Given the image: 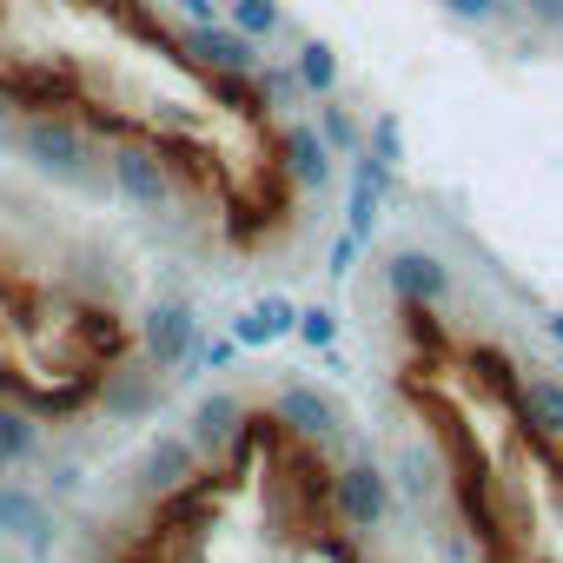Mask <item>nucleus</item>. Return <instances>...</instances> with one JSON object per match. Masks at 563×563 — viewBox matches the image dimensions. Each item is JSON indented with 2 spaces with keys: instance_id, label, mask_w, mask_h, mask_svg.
Returning a JSON list of instances; mask_svg holds the SVG:
<instances>
[{
  "instance_id": "1",
  "label": "nucleus",
  "mask_w": 563,
  "mask_h": 563,
  "mask_svg": "<svg viewBox=\"0 0 563 563\" xmlns=\"http://www.w3.org/2000/svg\"><path fill=\"white\" fill-rule=\"evenodd\" d=\"M325 510H332L352 537H372V530H385V517H391V477H385L372 457H352V464H339V471L325 477Z\"/></svg>"
},
{
  "instance_id": "2",
  "label": "nucleus",
  "mask_w": 563,
  "mask_h": 563,
  "mask_svg": "<svg viewBox=\"0 0 563 563\" xmlns=\"http://www.w3.org/2000/svg\"><path fill=\"white\" fill-rule=\"evenodd\" d=\"M21 159L41 179H60V186L87 179V140H80L74 120H27L21 126Z\"/></svg>"
},
{
  "instance_id": "3",
  "label": "nucleus",
  "mask_w": 563,
  "mask_h": 563,
  "mask_svg": "<svg viewBox=\"0 0 563 563\" xmlns=\"http://www.w3.org/2000/svg\"><path fill=\"white\" fill-rule=\"evenodd\" d=\"M107 166H113V192L133 212H166L173 206V173H166V159L153 146H120Z\"/></svg>"
},
{
  "instance_id": "4",
  "label": "nucleus",
  "mask_w": 563,
  "mask_h": 563,
  "mask_svg": "<svg viewBox=\"0 0 563 563\" xmlns=\"http://www.w3.org/2000/svg\"><path fill=\"white\" fill-rule=\"evenodd\" d=\"M140 345H146V358H153L159 372L186 365L192 345H199V312H192L186 299H159V306L140 319Z\"/></svg>"
},
{
  "instance_id": "5",
  "label": "nucleus",
  "mask_w": 563,
  "mask_h": 563,
  "mask_svg": "<svg viewBox=\"0 0 563 563\" xmlns=\"http://www.w3.org/2000/svg\"><path fill=\"white\" fill-rule=\"evenodd\" d=\"M385 286L398 292V306H444L451 299V265L438 258V252H418V245H405V252H391L385 258Z\"/></svg>"
},
{
  "instance_id": "6",
  "label": "nucleus",
  "mask_w": 563,
  "mask_h": 563,
  "mask_svg": "<svg viewBox=\"0 0 563 563\" xmlns=\"http://www.w3.org/2000/svg\"><path fill=\"white\" fill-rule=\"evenodd\" d=\"M272 418L286 424L292 438H306V444H325V438L345 431V411L319 385H286V391H278V405H272Z\"/></svg>"
},
{
  "instance_id": "7",
  "label": "nucleus",
  "mask_w": 563,
  "mask_h": 563,
  "mask_svg": "<svg viewBox=\"0 0 563 563\" xmlns=\"http://www.w3.org/2000/svg\"><path fill=\"white\" fill-rule=\"evenodd\" d=\"M186 54L199 60V67H212V74H252L258 67V41H245L239 27H225V21H199V27H186Z\"/></svg>"
},
{
  "instance_id": "8",
  "label": "nucleus",
  "mask_w": 563,
  "mask_h": 563,
  "mask_svg": "<svg viewBox=\"0 0 563 563\" xmlns=\"http://www.w3.org/2000/svg\"><path fill=\"white\" fill-rule=\"evenodd\" d=\"M140 477H146L153 497H179V490H192V477H199V451H192V438H153Z\"/></svg>"
},
{
  "instance_id": "9",
  "label": "nucleus",
  "mask_w": 563,
  "mask_h": 563,
  "mask_svg": "<svg viewBox=\"0 0 563 563\" xmlns=\"http://www.w3.org/2000/svg\"><path fill=\"white\" fill-rule=\"evenodd\" d=\"M543 444H556L563 438V378H550V372H530V378H517V405H510Z\"/></svg>"
},
{
  "instance_id": "10",
  "label": "nucleus",
  "mask_w": 563,
  "mask_h": 563,
  "mask_svg": "<svg viewBox=\"0 0 563 563\" xmlns=\"http://www.w3.org/2000/svg\"><path fill=\"white\" fill-rule=\"evenodd\" d=\"M292 325H299V306H292L286 292H265L252 312H239V319H232V345L258 352V345H278V339H292Z\"/></svg>"
},
{
  "instance_id": "11",
  "label": "nucleus",
  "mask_w": 563,
  "mask_h": 563,
  "mask_svg": "<svg viewBox=\"0 0 563 563\" xmlns=\"http://www.w3.org/2000/svg\"><path fill=\"white\" fill-rule=\"evenodd\" d=\"M0 530L21 537L34 556H47V550H54V510H47L41 497L14 490V484H0Z\"/></svg>"
},
{
  "instance_id": "12",
  "label": "nucleus",
  "mask_w": 563,
  "mask_h": 563,
  "mask_svg": "<svg viewBox=\"0 0 563 563\" xmlns=\"http://www.w3.org/2000/svg\"><path fill=\"white\" fill-rule=\"evenodd\" d=\"M239 424H245V405H239L232 391H212V398H199V405H192L186 438H192V451H232Z\"/></svg>"
},
{
  "instance_id": "13",
  "label": "nucleus",
  "mask_w": 563,
  "mask_h": 563,
  "mask_svg": "<svg viewBox=\"0 0 563 563\" xmlns=\"http://www.w3.org/2000/svg\"><path fill=\"white\" fill-rule=\"evenodd\" d=\"M464 385H471V398L484 391V398L504 405V411L517 405V365H510L497 345H471V352H464Z\"/></svg>"
},
{
  "instance_id": "14",
  "label": "nucleus",
  "mask_w": 563,
  "mask_h": 563,
  "mask_svg": "<svg viewBox=\"0 0 563 563\" xmlns=\"http://www.w3.org/2000/svg\"><path fill=\"white\" fill-rule=\"evenodd\" d=\"M286 173L292 186H332V146L319 140V126H286Z\"/></svg>"
},
{
  "instance_id": "15",
  "label": "nucleus",
  "mask_w": 563,
  "mask_h": 563,
  "mask_svg": "<svg viewBox=\"0 0 563 563\" xmlns=\"http://www.w3.org/2000/svg\"><path fill=\"white\" fill-rule=\"evenodd\" d=\"M100 405H107V418H146L159 405V385H153V372H113Z\"/></svg>"
},
{
  "instance_id": "16",
  "label": "nucleus",
  "mask_w": 563,
  "mask_h": 563,
  "mask_svg": "<svg viewBox=\"0 0 563 563\" xmlns=\"http://www.w3.org/2000/svg\"><path fill=\"white\" fill-rule=\"evenodd\" d=\"M225 27H239L245 41H272L286 14H278V0H225Z\"/></svg>"
},
{
  "instance_id": "17",
  "label": "nucleus",
  "mask_w": 563,
  "mask_h": 563,
  "mask_svg": "<svg viewBox=\"0 0 563 563\" xmlns=\"http://www.w3.org/2000/svg\"><path fill=\"white\" fill-rule=\"evenodd\" d=\"M292 74H299L306 93H332V87H339V54H332L325 41H306L299 60H292Z\"/></svg>"
},
{
  "instance_id": "18",
  "label": "nucleus",
  "mask_w": 563,
  "mask_h": 563,
  "mask_svg": "<svg viewBox=\"0 0 563 563\" xmlns=\"http://www.w3.org/2000/svg\"><path fill=\"white\" fill-rule=\"evenodd\" d=\"M41 451V431L21 418V411H8V405H0V471H14V464H27Z\"/></svg>"
},
{
  "instance_id": "19",
  "label": "nucleus",
  "mask_w": 563,
  "mask_h": 563,
  "mask_svg": "<svg viewBox=\"0 0 563 563\" xmlns=\"http://www.w3.org/2000/svg\"><path fill=\"white\" fill-rule=\"evenodd\" d=\"M319 140L332 153H365V133H358V120L345 107H319Z\"/></svg>"
},
{
  "instance_id": "20",
  "label": "nucleus",
  "mask_w": 563,
  "mask_h": 563,
  "mask_svg": "<svg viewBox=\"0 0 563 563\" xmlns=\"http://www.w3.org/2000/svg\"><path fill=\"white\" fill-rule=\"evenodd\" d=\"M365 153L385 159L391 173L405 166V126H398V113H378V120H372V146H365Z\"/></svg>"
},
{
  "instance_id": "21",
  "label": "nucleus",
  "mask_w": 563,
  "mask_h": 563,
  "mask_svg": "<svg viewBox=\"0 0 563 563\" xmlns=\"http://www.w3.org/2000/svg\"><path fill=\"white\" fill-rule=\"evenodd\" d=\"M252 80H258V100H272V107H286V100H299V93H306L292 67H252Z\"/></svg>"
},
{
  "instance_id": "22",
  "label": "nucleus",
  "mask_w": 563,
  "mask_h": 563,
  "mask_svg": "<svg viewBox=\"0 0 563 563\" xmlns=\"http://www.w3.org/2000/svg\"><path fill=\"white\" fill-rule=\"evenodd\" d=\"M312 352H332V339H339V312H325V306H306L299 312V325H292Z\"/></svg>"
},
{
  "instance_id": "23",
  "label": "nucleus",
  "mask_w": 563,
  "mask_h": 563,
  "mask_svg": "<svg viewBox=\"0 0 563 563\" xmlns=\"http://www.w3.org/2000/svg\"><path fill=\"white\" fill-rule=\"evenodd\" d=\"M444 8H451L457 21H504L510 0H444Z\"/></svg>"
},
{
  "instance_id": "24",
  "label": "nucleus",
  "mask_w": 563,
  "mask_h": 563,
  "mask_svg": "<svg viewBox=\"0 0 563 563\" xmlns=\"http://www.w3.org/2000/svg\"><path fill=\"white\" fill-rule=\"evenodd\" d=\"M352 258H358V239L345 232V239L332 245V265H325V272H332V278H345V272H352Z\"/></svg>"
},
{
  "instance_id": "25",
  "label": "nucleus",
  "mask_w": 563,
  "mask_h": 563,
  "mask_svg": "<svg viewBox=\"0 0 563 563\" xmlns=\"http://www.w3.org/2000/svg\"><path fill=\"white\" fill-rule=\"evenodd\" d=\"M537 27H563V0H523Z\"/></svg>"
},
{
  "instance_id": "26",
  "label": "nucleus",
  "mask_w": 563,
  "mask_h": 563,
  "mask_svg": "<svg viewBox=\"0 0 563 563\" xmlns=\"http://www.w3.org/2000/svg\"><path fill=\"white\" fill-rule=\"evenodd\" d=\"M173 8H179L192 27H199V21H219V0H173Z\"/></svg>"
},
{
  "instance_id": "27",
  "label": "nucleus",
  "mask_w": 563,
  "mask_h": 563,
  "mask_svg": "<svg viewBox=\"0 0 563 563\" xmlns=\"http://www.w3.org/2000/svg\"><path fill=\"white\" fill-rule=\"evenodd\" d=\"M550 339H556V345H563V312H550Z\"/></svg>"
},
{
  "instance_id": "28",
  "label": "nucleus",
  "mask_w": 563,
  "mask_h": 563,
  "mask_svg": "<svg viewBox=\"0 0 563 563\" xmlns=\"http://www.w3.org/2000/svg\"><path fill=\"white\" fill-rule=\"evenodd\" d=\"M556 372H563V365H556Z\"/></svg>"
}]
</instances>
